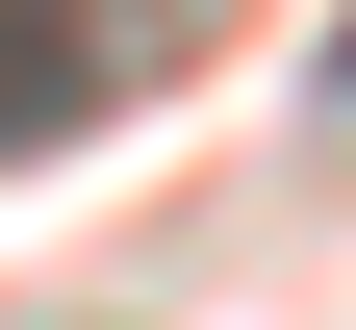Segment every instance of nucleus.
<instances>
[{
  "instance_id": "nucleus-1",
  "label": "nucleus",
  "mask_w": 356,
  "mask_h": 330,
  "mask_svg": "<svg viewBox=\"0 0 356 330\" xmlns=\"http://www.w3.org/2000/svg\"><path fill=\"white\" fill-rule=\"evenodd\" d=\"M76 76H102V26H76V0H0V153H26Z\"/></svg>"
},
{
  "instance_id": "nucleus-2",
  "label": "nucleus",
  "mask_w": 356,
  "mask_h": 330,
  "mask_svg": "<svg viewBox=\"0 0 356 330\" xmlns=\"http://www.w3.org/2000/svg\"><path fill=\"white\" fill-rule=\"evenodd\" d=\"M331 76H356V26H331Z\"/></svg>"
}]
</instances>
